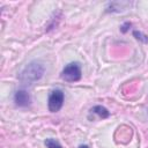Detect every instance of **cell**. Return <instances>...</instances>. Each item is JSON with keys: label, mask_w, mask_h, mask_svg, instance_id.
I'll list each match as a JSON object with an SVG mask.
<instances>
[{"label": "cell", "mask_w": 148, "mask_h": 148, "mask_svg": "<svg viewBox=\"0 0 148 148\" xmlns=\"http://www.w3.org/2000/svg\"><path fill=\"white\" fill-rule=\"evenodd\" d=\"M43 73H44V67L40 64L31 62L23 69V72L20 75V80L24 84H31L32 82L39 80L43 76Z\"/></svg>", "instance_id": "cell-1"}, {"label": "cell", "mask_w": 148, "mask_h": 148, "mask_svg": "<svg viewBox=\"0 0 148 148\" xmlns=\"http://www.w3.org/2000/svg\"><path fill=\"white\" fill-rule=\"evenodd\" d=\"M82 72L79 62H71L66 65L61 72V79L67 82H76L81 79Z\"/></svg>", "instance_id": "cell-2"}, {"label": "cell", "mask_w": 148, "mask_h": 148, "mask_svg": "<svg viewBox=\"0 0 148 148\" xmlns=\"http://www.w3.org/2000/svg\"><path fill=\"white\" fill-rule=\"evenodd\" d=\"M64 92L60 89H56L53 91H51V94L49 95V99H47V108L50 110V112H58L64 104Z\"/></svg>", "instance_id": "cell-3"}, {"label": "cell", "mask_w": 148, "mask_h": 148, "mask_svg": "<svg viewBox=\"0 0 148 148\" xmlns=\"http://www.w3.org/2000/svg\"><path fill=\"white\" fill-rule=\"evenodd\" d=\"M30 95L28 94L27 90L24 89H18L15 95H14V102L17 106H21V108H25L30 104Z\"/></svg>", "instance_id": "cell-4"}, {"label": "cell", "mask_w": 148, "mask_h": 148, "mask_svg": "<svg viewBox=\"0 0 148 148\" xmlns=\"http://www.w3.org/2000/svg\"><path fill=\"white\" fill-rule=\"evenodd\" d=\"M90 114H96L99 118L104 119V118H108L110 116V112L106 108H104L102 105H95L94 108L90 109Z\"/></svg>", "instance_id": "cell-5"}, {"label": "cell", "mask_w": 148, "mask_h": 148, "mask_svg": "<svg viewBox=\"0 0 148 148\" xmlns=\"http://www.w3.org/2000/svg\"><path fill=\"white\" fill-rule=\"evenodd\" d=\"M44 143H45V146H46L47 148H62L61 145L59 143V141L56 140V139H52V138L46 139Z\"/></svg>", "instance_id": "cell-6"}, {"label": "cell", "mask_w": 148, "mask_h": 148, "mask_svg": "<svg viewBox=\"0 0 148 148\" xmlns=\"http://www.w3.org/2000/svg\"><path fill=\"white\" fill-rule=\"evenodd\" d=\"M133 35H134L138 39H140V40H142V42H148V37H147V36H145V35H142L141 32L133 31Z\"/></svg>", "instance_id": "cell-7"}, {"label": "cell", "mask_w": 148, "mask_h": 148, "mask_svg": "<svg viewBox=\"0 0 148 148\" xmlns=\"http://www.w3.org/2000/svg\"><path fill=\"white\" fill-rule=\"evenodd\" d=\"M77 148H89V147H88L87 145H80V146H79Z\"/></svg>", "instance_id": "cell-8"}]
</instances>
